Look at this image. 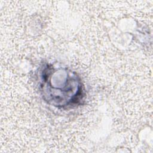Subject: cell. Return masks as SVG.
Wrapping results in <instances>:
<instances>
[{
	"mask_svg": "<svg viewBox=\"0 0 153 153\" xmlns=\"http://www.w3.org/2000/svg\"><path fill=\"white\" fill-rule=\"evenodd\" d=\"M40 78V91L48 104L66 108L75 106L82 100L84 86L76 72L65 67L46 64Z\"/></svg>",
	"mask_w": 153,
	"mask_h": 153,
	"instance_id": "1",
	"label": "cell"
}]
</instances>
